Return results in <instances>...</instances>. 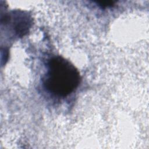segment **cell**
<instances>
[{"label":"cell","instance_id":"6da1fadb","mask_svg":"<svg viewBox=\"0 0 149 149\" xmlns=\"http://www.w3.org/2000/svg\"><path fill=\"white\" fill-rule=\"evenodd\" d=\"M80 80L79 72L74 65L69 61L58 56L49 60L44 84L49 91L65 97L77 88Z\"/></svg>","mask_w":149,"mask_h":149},{"label":"cell","instance_id":"7a4b0ae2","mask_svg":"<svg viewBox=\"0 0 149 149\" xmlns=\"http://www.w3.org/2000/svg\"><path fill=\"white\" fill-rule=\"evenodd\" d=\"M98 3L100 4L102 7H107V6H112L115 2L112 1H98Z\"/></svg>","mask_w":149,"mask_h":149}]
</instances>
